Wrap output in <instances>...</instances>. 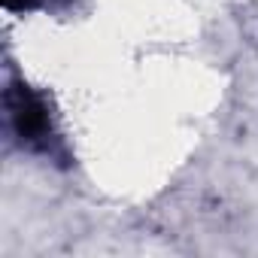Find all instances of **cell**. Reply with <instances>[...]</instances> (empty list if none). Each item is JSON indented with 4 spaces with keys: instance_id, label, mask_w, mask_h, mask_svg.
<instances>
[{
    "instance_id": "1",
    "label": "cell",
    "mask_w": 258,
    "mask_h": 258,
    "mask_svg": "<svg viewBox=\"0 0 258 258\" xmlns=\"http://www.w3.org/2000/svg\"><path fill=\"white\" fill-rule=\"evenodd\" d=\"M7 109H10L16 134L25 143H31V146L46 143V137H49V109H46V103L34 91L10 88L7 91Z\"/></svg>"
}]
</instances>
